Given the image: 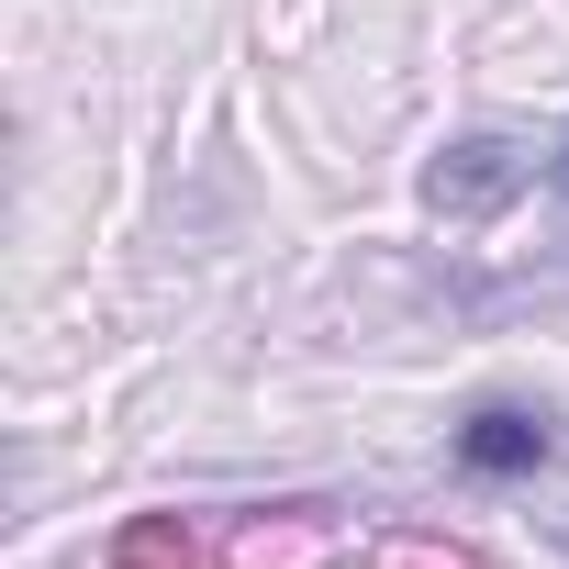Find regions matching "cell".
<instances>
[{"instance_id": "6da1fadb", "label": "cell", "mask_w": 569, "mask_h": 569, "mask_svg": "<svg viewBox=\"0 0 569 569\" xmlns=\"http://www.w3.org/2000/svg\"><path fill=\"white\" fill-rule=\"evenodd\" d=\"M447 458H458V480H480V491H525V480L558 469V402H536V391H480V402L447 425Z\"/></svg>"}, {"instance_id": "7a4b0ae2", "label": "cell", "mask_w": 569, "mask_h": 569, "mask_svg": "<svg viewBox=\"0 0 569 569\" xmlns=\"http://www.w3.org/2000/svg\"><path fill=\"white\" fill-rule=\"evenodd\" d=\"M525 179H536V146H513V134H458V146L425 168V212H447V223H491Z\"/></svg>"}, {"instance_id": "3957f363", "label": "cell", "mask_w": 569, "mask_h": 569, "mask_svg": "<svg viewBox=\"0 0 569 569\" xmlns=\"http://www.w3.org/2000/svg\"><path fill=\"white\" fill-rule=\"evenodd\" d=\"M123 569H212V558H201L190 536H168V525H134V536H123Z\"/></svg>"}, {"instance_id": "277c9868", "label": "cell", "mask_w": 569, "mask_h": 569, "mask_svg": "<svg viewBox=\"0 0 569 569\" xmlns=\"http://www.w3.org/2000/svg\"><path fill=\"white\" fill-rule=\"evenodd\" d=\"M547 190H558V201H569V146H558V157H547Z\"/></svg>"}, {"instance_id": "5b68a950", "label": "cell", "mask_w": 569, "mask_h": 569, "mask_svg": "<svg viewBox=\"0 0 569 569\" xmlns=\"http://www.w3.org/2000/svg\"><path fill=\"white\" fill-rule=\"evenodd\" d=\"M547 536H558V558H569V513H558V525H547Z\"/></svg>"}]
</instances>
